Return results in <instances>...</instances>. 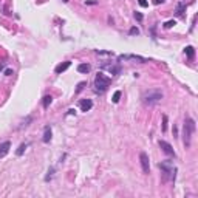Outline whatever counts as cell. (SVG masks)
<instances>
[{
  "label": "cell",
  "instance_id": "obj_1",
  "mask_svg": "<svg viewBox=\"0 0 198 198\" xmlns=\"http://www.w3.org/2000/svg\"><path fill=\"white\" fill-rule=\"evenodd\" d=\"M193 133H195V121L192 118H186L184 121V146L186 147L191 146Z\"/></svg>",
  "mask_w": 198,
  "mask_h": 198
},
{
  "label": "cell",
  "instance_id": "obj_2",
  "mask_svg": "<svg viewBox=\"0 0 198 198\" xmlns=\"http://www.w3.org/2000/svg\"><path fill=\"white\" fill-rule=\"evenodd\" d=\"M163 99V93L159 90H148L142 94V101L146 105H155Z\"/></svg>",
  "mask_w": 198,
  "mask_h": 198
},
{
  "label": "cell",
  "instance_id": "obj_3",
  "mask_svg": "<svg viewBox=\"0 0 198 198\" xmlns=\"http://www.w3.org/2000/svg\"><path fill=\"white\" fill-rule=\"evenodd\" d=\"M110 77H107L104 73H98L96 77H94V87H96L98 92H105L110 87Z\"/></svg>",
  "mask_w": 198,
  "mask_h": 198
},
{
  "label": "cell",
  "instance_id": "obj_4",
  "mask_svg": "<svg viewBox=\"0 0 198 198\" xmlns=\"http://www.w3.org/2000/svg\"><path fill=\"white\" fill-rule=\"evenodd\" d=\"M159 169L164 172V181L166 180H175V172H176V169L172 166V163L170 161H164V163H159Z\"/></svg>",
  "mask_w": 198,
  "mask_h": 198
},
{
  "label": "cell",
  "instance_id": "obj_5",
  "mask_svg": "<svg viewBox=\"0 0 198 198\" xmlns=\"http://www.w3.org/2000/svg\"><path fill=\"white\" fill-rule=\"evenodd\" d=\"M139 163H141V169L144 173H150V159H148V155L146 152L139 153Z\"/></svg>",
  "mask_w": 198,
  "mask_h": 198
},
{
  "label": "cell",
  "instance_id": "obj_6",
  "mask_svg": "<svg viewBox=\"0 0 198 198\" xmlns=\"http://www.w3.org/2000/svg\"><path fill=\"white\" fill-rule=\"evenodd\" d=\"M159 147L163 148V152L166 155H169V156H175V152H173V148H172V146L169 144L167 141H159Z\"/></svg>",
  "mask_w": 198,
  "mask_h": 198
},
{
  "label": "cell",
  "instance_id": "obj_7",
  "mask_svg": "<svg viewBox=\"0 0 198 198\" xmlns=\"http://www.w3.org/2000/svg\"><path fill=\"white\" fill-rule=\"evenodd\" d=\"M79 107H81L82 111H90V110H92V107H93L92 99H82V101L79 102Z\"/></svg>",
  "mask_w": 198,
  "mask_h": 198
},
{
  "label": "cell",
  "instance_id": "obj_8",
  "mask_svg": "<svg viewBox=\"0 0 198 198\" xmlns=\"http://www.w3.org/2000/svg\"><path fill=\"white\" fill-rule=\"evenodd\" d=\"M9 148H11V142L9 141H5V142L0 144V158H3V156L9 152Z\"/></svg>",
  "mask_w": 198,
  "mask_h": 198
},
{
  "label": "cell",
  "instance_id": "obj_9",
  "mask_svg": "<svg viewBox=\"0 0 198 198\" xmlns=\"http://www.w3.org/2000/svg\"><path fill=\"white\" fill-rule=\"evenodd\" d=\"M70 65H71V62H70V60L64 62V64H59V65H57V67L54 68V71H56L57 74H60V73H64L65 70H68V67H70Z\"/></svg>",
  "mask_w": 198,
  "mask_h": 198
},
{
  "label": "cell",
  "instance_id": "obj_10",
  "mask_svg": "<svg viewBox=\"0 0 198 198\" xmlns=\"http://www.w3.org/2000/svg\"><path fill=\"white\" fill-rule=\"evenodd\" d=\"M119 59L121 60H125V59H135V60H141V62H147L144 57L141 56H135V54H122V56H119Z\"/></svg>",
  "mask_w": 198,
  "mask_h": 198
},
{
  "label": "cell",
  "instance_id": "obj_11",
  "mask_svg": "<svg viewBox=\"0 0 198 198\" xmlns=\"http://www.w3.org/2000/svg\"><path fill=\"white\" fill-rule=\"evenodd\" d=\"M43 142H50L51 141V129H50V127L47 125L45 127V132H43Z\"/></svg>",
  "mask_w": 198,
  "mask_h": 198
},
{
  "label": "cell",
  "instance_id": "obj_12",
  "mask_svg": "<svg viewBox=\"0 0 198 198\" xmlns=\"http://www.w3.org/2000/svg\"><path fill=\"white\" fill-rule=\"evenodd\" d=\"M92 67H90V64H79L77 65V71L79 73H88Z\"/></svg>",
  "mask_w": 198,
  "mask_h": 198
},
{
  "label": "cell",
  "instance_id": "obj_13",
  "mask_svg": "<svg viewBox=\"0 0 198 198\" xmlns=\"http://www.w3.org/2000/svg\"><path fill=\"white\" fill-rule=\"evenodd\" d=\"M184 53L187 54L189 59H193V56H195V50H193V47H191V45H189V47H186Z\"/></svg>",
  "mask_w": 198,
  "mask_h": 198
},
{
  "label": "cell",
  "instance_id": "obj_14",
  "mask_svg": "<svg viewBox=\"0 0 198 198\" xmlns=\"http://www.w3.org/2000/svg\"><path fill=\"white\" fill-rule=\"evenodd\" d=\"M26 147H28V144H20L19 148H17V152H16V153H17V156H22L23 152L26 150Z\"/></svg>",
  "mask_w": 198,
  "mask_h": 198
},
{
  "label": "cell",
  "instance_id": "obj_15",
  "mask_svg": "<svg viewBox=\"0 0 198 198\" xmlns=\"http://www.w3.org/2000/svg\"><path fill=\"white\" fill-rule=\"evenodd\" d=\"M51 101H53V98H51V96H45V98H43V102H42L43 108H48L50 104H51Z\"/></svg>",
  "mask_w": 198,
  "mask_h": 198
},
{
  "label": "cell",
  "instance_id": "obj_16",
  "mask_svg": "<svg viewBox=\"0 0 198 198\" xmlns=\"http://www.w3.org/2000/svg\"><path fill=\"white\" fill-rule=\"evenodd\" d=\"M108 71H110L111 74H119V71H121V68H119L118 65H116V67H115V65H110V67H108Z\"/></svg>",
  "mask_w": 198,
  "mask_h": 198
},
{
  "label": "cell",
  "instance_id": "obj_17",
  "mask_svg": "<svg viewBox=\"0 0 198 198\" xmlns=\"http://www.w3.org/2000/svg\"><path fill=\"white\" fill-rule=\"evenodd\" d=\"M121 92H119V90H118V92H115V94H113V99H111V101H113L115 102V104H118V102H119V99H121Z\"/></svg>",
  "mask_w": 198,
  "mask_h": 198
},
{
  "label": "cell",
  "instance_id": "obj_18",
  "mask_svg": "<svg viewBox=\"0 0 198 198\" xmlns=\"http://www.w3.org/2000/svg\"><path fill=\"white\" fill-rule=\"evenodd\" d=\"M167 130V116L164 115L163 116V132H166Z\"/></svg>",
  "mask_w": 198,
  "mask_h": 198
},
{
  "label": "cell",
  "instance_id": "obj_19",
  "mask_svg": "<svg viewBox=\"0 0 198 198\" xmlns=\"http://www.w3.org/2000/svg\"><path fill=\"white\" fill-rule=\"evenodd\" d=\"M173 25H175V20H169V22L164 23V28H167V30H169V28H172Z\"/></svg>",
  "mask_w": 198,
  "mask_h": 198
},
{
  "label": "cell",
  "instance_id": "obj_20",
  "mask_svg": "<svg viewBox=\"0 0 198 198\" xmlns=\"http://www.w3.org/2000/svg\"><path fill=\"white\" fill-rule=\"evenodd\" d=\"M138 3H139L142 8H147V6H148V2H147V0H138Z\"/></svg>",
  "mask_w": 198,
  "mask_h": 198
},
{
  "label": "cell",
  "instance_id": "obj_21",
  "mask_svg": "<svg viewBox=\"0 0 198 198\" xmlns=\"http://www.w3.org/2000/svg\"><path fill=\"white\" fill-rule=\"evenodd\" d=\"M183 9H184V6H183V5H180V6H178V9H176V14L181 16V14H183Z\"/></svg>",
  "mask_w": 198,
  "mask_h": 198
},
{
  "label": "cell",
  "instance_id": "obj_22",
  "mask_svg": "<svg viewBox=\"0 0 198 198\" xmlns=\"http://www.w3.org/2000/svg\"><path fill=\"white\" fill-rule=\"evenodd\" d=\"M135 19L136 20H142V14L141 12H135Z\"/></svg>",
  "mask_w": 198,
  "mask_h": 198
},
{
  "label": "cell",
  "instance_id": "obj_23",
  "mask_svg": "<svg viewBox=\"0 0 198 198\" xmlns=\"http://www.w3.org/2000/svg\"><path fill=\"white\" fill-rule=\"evenodd\" d=\"M138 28H132V30H130V34H138Z\"/></svg>",
  "mask_w": 198,
  "mask_h": 198
},
{
  "label": "cell",
  "instance_id": "obj_24",
  "mask_svg": "<svg viewBox=\"0 0 198 198\" xmlns=\"http://www.w3.org/2000/svg\"><path fill=\"white\" fill-rule=\"evenodd\" d=\"M68 113H70V115H74V113H76V110H74V108H70Z\"/></svg>",
  "mask_w": 198,
  "mask_h": 198
},
{
  "label": "cell",
  "instance_id": "obj_25",
  "mask_svg": "<svg viewBox=\"0 0 198 198\" xmlns=\"http://www.w3.org/2000/svg\"><path fill=\"white\" fill-rule=\"evenodd\" d=\"M161 2H163V0H155V5H159Z\"/></svg>",
  "mask_w": 198,
  "mask_h": 198
}]
</instances>
